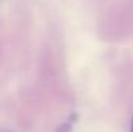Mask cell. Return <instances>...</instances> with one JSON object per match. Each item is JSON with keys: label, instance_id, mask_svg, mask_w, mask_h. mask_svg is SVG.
<instances>
[{"label": "cell", "instance_id": "obj_1", "mask_svg": "<svg viewBox=\"0 0 133 132\" xmlns=\"http://www.w3.org/2000/svg\"><path fill=\"white\" fill-rule=\"evenodd\" d=\"M129 132H133V119H132V123H131V131Z\"/></svg>", "mask_w": 133, "mask_h": 132}]
</instances>
